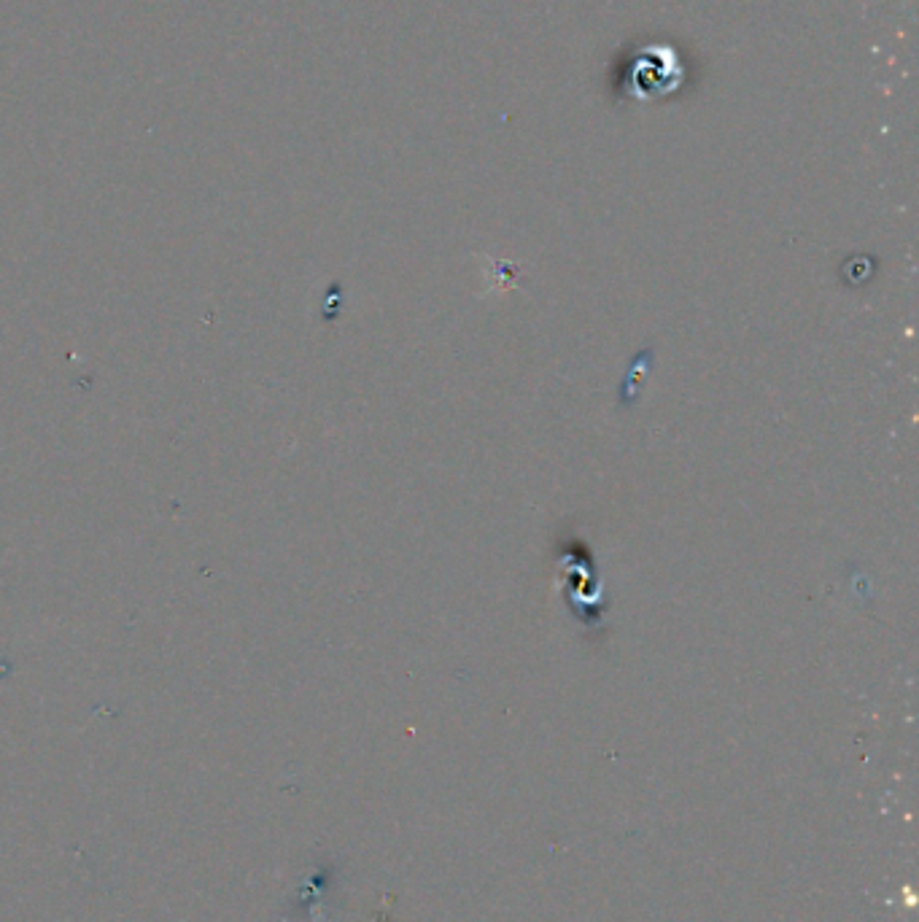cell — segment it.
Masks as SVG:
<instances>
[{"label":"cell","mask_w":919,"mask_h":922,"mask_svg":"<svg viewBox=\"0 0 919 922\" xmlns=\"http://www.w3.org/2000/svg\"><path fill=\"white\" fill-rule=\"evenodd\" d=\"M647 364H650V351H642V354L634 356V362H631V370H628V378L623 381V405H631V394H634V383L637 378L642 381L647 373Z\"/></svg>","instance_id":"cell-1"}]
</instances>
